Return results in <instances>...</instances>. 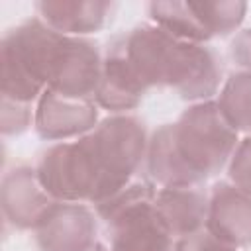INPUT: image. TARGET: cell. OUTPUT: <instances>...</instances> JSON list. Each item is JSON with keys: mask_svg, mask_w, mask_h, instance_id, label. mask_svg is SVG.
<instances>
[{"mask_svg": "<svg viewBox=\"0 0 251 251\" xmlns=\"http://www.w3.org/2000/svg\"><path fill=\"white\" fill-rule=\"evenodd\" d=\"M151 24L176 39L190 43H208L216 37H227L237 31L247 14L245 2H149Z\"/></svg>", "mask_w": 251, "mask_h": 251, "instance_id": "cell-6", "label": "cell"}, {"mask_svg": "<svg viewBox=\"0 0 251 251\" xmlns=\"http://www.w3.org/2000/svg\"><path fill=\"white\" fill-rule=\"evenodd\" d=\"M55 198H51L41 186L35 167L18 165L10 169L0 186V204L4 220L16 229H35L45 214L55 206Z\"/></svg>", "mask_w": 251, "mask_h": 251, "instance_id": "cell-9", "label": "cell"}, {"mask_svg": "<svg viewBox=\"0 0 251 251\" xmlns=\"http://www.w3.org/2000/svg\"><path fill=\"white\" fill-rule=\"evenodd\" d=\"M98 122L96 102L73 100L45 90L35 104L33 127L45 141H73L92 131Z\"/></svg>", "mask_w": 251, "mask_h": 251, "instance_id": "cell-10", "label": "cell"}, {"mask_svg": "<svg viewBox=\"0 0 251 251\" xmlns=\"http://www.w3.org/2000/svg\"><path fill=\"white\" fill-rule=\"evenodd\" d=\"M155 194L153 182L137 178L94 208L106 226L110 251H175L176 239L157 212Z\"/></svg>", "mask_w": 251, "mask_h": 251, "instance_id": "cell-5", "label": "cell"}, {"mask_svg": "<svg viewBox=\"0 0 251 251\" xmlns=\"http://www.w3.org/2000/svg\"><path fill=\"white\" fill-rule=\"evenodd\" d=\"M61 33L33 16L8 29L0 43L2 98L33 104L47 90L51 61Z\"/></svg>", "mask_w": 251, "mask_h": 251, "instance_id": "cell-4", "label": "cell"}, {"mask_svg": "<svg viewBox=\"0 0 251 251\" xmlns=\"http://www.w3.org/2000/svg\"><path fill=\"white\" fill-rule=\"evenodd\" d=\"M35 110L31 104L14 102L8 98H2V110H0V129L2 135H20L29 126H33Z\"/></svg>", "mask_w": 251, "mask_h": 251, "instance_id": "cell-15", "label": "cell"}, {"mask_svg": "<svg viewBox=\"0 0 251 251\" xmlns=\"http://www.w3.org/2000/svg\"><path fill=\"white\" fill-rule=\"evenodd\" d=\"M147 143L139 118L110 114L82 137L49 145L39 155L35 173L51 198L96 208L137 180Z\"/></svg>", "mask_w": 251, "mask_h": 251, "instance_id": "cell-2", "label": "cell"}, {"mask_svg": "<svg viewBox=\"0 0 251 251\" xmlns=\"http://www.w3.org/2000/svg\"><path fill=\"white\" fill-rule=\"evenodd\" d=\"M155 206L175 239L206 227L208 192L202 186L159 188L155 194Z\"/></svg>", "mask_w": 251, "mask_h": 251, "instance_id": "cell-13", "label": "cell"}, {"mask_svg": "<svg viewBox=\"0 0 251 251\" xmlns=\"http://www.w3.org/2000/svg\"><path fill=\"white\" fill-rule=\"evenodd\" d=\"M222 71L212 45L176 39L151 22L139 24L110 39L96 104L110 114H127L153 88H171L192 104L214 100Z\"/></svg>", "mask_w": 251, "mask_h": 251, "instance_id": "cell-1", "label": "cell"}, {"mask_svg": "<svg viewBox=\"0 0 251 251\" xmlns=\"http://www.w3.org/2000/svg\"><path fill=\"white\" fill-rule=\"evenodd\" d=\"M249 137H251V133H249Z\"/></svg>", "mask_w": 251, "mask_h": 251, "instance_id": "cell-20", "label": "cell"}, {"mask_svg": "<svg viewBox=\"0 0 251 251\" xmlns=\"http://www.w3.org/2000/svg\"><path fill=\"white\" fill-rule=\"evenodd\" d=\"M237 145L239 133L216 100L196 102L149 135L145 173L159 188L202 186L227 169Z\"/></svg>", "mask_w": 251, "mask_h": 251, "instance_id": "cell-3", "label": "cell"}, {"mask_svg": "<svg viewBox=\"0 0 251 251\" xmlns=\"http://www.w3.org/2000/svg\"><path fill=\"white\" fill-rule=\"evenodd\" d=\"M216 104L237 133H251V73L239 71L226 78Z\"/></svg>", "mask_w": 251, "mask_h": 251, "instance_id": "cell-14", "label": "cell"}, {"mask_svg": "<svg viewBox=\"0 0 251 251\" xmlns=\"http://www.w3.org/2000/svg\"><path fill=\"white\" fill-rule=\"evenodd\" d=\"M96 214L88 204L55 202L33 229L39 251H90L96 239Z\"/></svg>", "mask_w": 251, "mask_h": 251, "instance_id": "cell-8", "label": "cell"}, {"mask_svg": "<svg viewBox=\"0 0 251 251\" xmlns=\"http://www.w3.org/2000/svg\"><path fill=\"white\" fill-rule=\"evenodd\" d=\"M229 55L241 71L251 73V27L241 29L233 35L229 43Z\"/></svg>", "mask_w": 251, "mask_h": 251, "instance_id": "cell-18", "label": "cell"}, {"mask_svg": "<svg viewBox=\"0 0 251 251\" xmlns=\"http://www.w3.org/2000/svg\"><path fill=\"white\" fill-rule=\"evenodd\" d=\"M90 251H110V249H108V247H104L102 243H96V245H94Z\"/></svg>", "mask_w": 251, "mask_h": 251, "instance_id": "cell-19", "label": "cell"}, {"mask_svg": "<svg viewBox=\"0 0 251 251\" xmlns=\"http://www.w3.org/2000/svg\"><path fill=\"white\" fill-rule=\"evenodd\" d=\"M175 251H241V249L218 239L212 231H208L204 227L196 233H190L186 237L176 239Z\"/></svg>", "mask_w": 251, "mask_h": 251, "instance_id": "cell-17", "label": "cell"}, {"mask_svg": "<svg viewBox=\"0 0 251 251\" xmlns=\"http://www.w3.org/2000/svg\"><path fill=\"white\" fill-rule=\"evenodd\" d=\"M116 4L106 0H41L37 18L63 35L88 37L106 27Z\"/></svg>", "mask_w": 251, "mask_h": 251, "instance_id": "cell-12", "label": "cell"}, {"mask_svg": "<svg viewBox=\"0 0 251 251\" xmlns=\"http://www.w3.org/2000/svg\"><path fill=\"white\" fill-rule=\"evenodd\" d=\"M227 178L233 186L251 194V137L249 135L239 139V145L233 151L227 165Z\"/></svg>", "mask_w": 251, "mask_h": 251, "instance_id": "cell-16", "label": "cell"}, {"mask_svg": "<svg viewBox=\"0 0 251 251\" xmlns=\"http://www.w3.org/2000/svg\"><path fill=\"white\" fill-rule=\"evenodd\" d=\"M104 53L90 37L63 35L57 41L47 90L84 102H96Z\"/></svg>", "mask_w": 251, "mask_h": 251, "instance_id": "cell-7", "label": "cell"}, {"mask_svg": "<svg viewBox=\"0 0 251 251\" xmlns=\"http://www.w3.org/2000/svg\"><path fill=\"white\" fill-rule=\"evenodd\" d=\"M206 229L218 239L243 249L251 245V194L229 180L216 182L208 194Z\"/></svg>", "mask_w": 251, "mask_h": 251, "instance_id": "cell-11", "label": "cell"}]
</instances>
